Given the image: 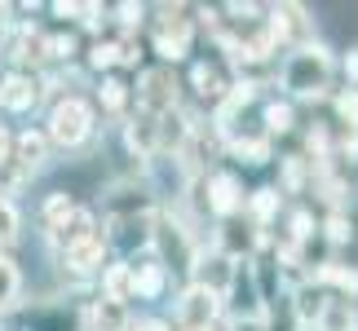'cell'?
Segmentation results:
<instances>
[{
    "instance_id": "11",
    "label": "cell",
    "mask_w": 358,
    "mask_h": 331,
    "mask_svg": "<svg viewBox=\"0 0 358 331\" xmlns=\"http://www.w3.org/2000/svg\"><path fill=\"white\" fill-rule=\"evenodd\" d=\"M106 252H111V247H106L102 230H93V234H85V239H76V243L62 247V265L71 274H102Z\"/></svg>"
},
{
    "instance_id": "2",
    "label": "cell",
    "mask_w": 358,
    "mask_h": 331,
    "mask_svg": "<svg viewBox=\"0 0 358 331\" xmlns=\"http://www.w3.org/2000/svg\"><path fill=\"white\" fill-rule=\"evenodd\" d=\"M93 128H98V110H93L89 98H76V93H66V98L53 102L49 119H45V142L58 146V150H80L93 137Z\"/></svg>"
},
{
    "instance_id": "16",
    "label": "cell",
    "mask_w": 358,
    "mask_h": 331,
    "mask_svg": "<svg viewBox=\"0 0 358 331\" xmlns=\"http://www.w3.org/2000/svg\"><path fill=\"white\" fill-rule=\"evenodd\" d=\"M85 327L89 331H129V305H120V300H89V309H85Z\"/></svg>"
},
{
    "instance_id": "13",
    "label": "cell",
    "mask_w": 358,
    "mask_h": 331,
    "mask_svg": "<svg viewBox=\"0 0 358 331\" xmlns=\"http://www.w3.org/2000/svg\"><path fill=\"white\" fill-rule=\"evenodd\" d=\"M310 283H319L323 292L336 296V300H354L358 296V270L341 265V260H323V265L310 274Z\"/></svg>"
},
{
    "instance_id": "22",
    "label": "cell",
    "mask_w": 358,
    "mask_h": 331,
    "mask_svg": "<svg viewBox=\"0 0 358 331\" xmlns=\"http://www.w3.org/2000/svg\"><path fill=\"white\" fill-rule=\"evenodd\" d=\"M18 296H22V274L5 252H0V314L18 305Z\"/></svg>"
},
{
    "instance_id": "15",
    "label": "cell",
    "mask_w": 358,
    "mask_h": 331,
    "mask_svg": "<svg viewBox=\"0 0 358 331\" xmlns=\"http://www.w3.org/2000/svg\"><path fill=\"white\" fill-rule=\"evenodd\" d=\"M283 208V199H279V190H252V195L243 199V212H248V226L257 230V239H266V230L274 226V216H279Z\"/></svg>"
},
{
    "instance_id": "28",
    "label": "cell",
    "mask_w": 358,
    "mask_h": 331,
    "mask_svg": "<svg viewBox=\"0 0 358 331\" xmlns=\"http://www.w3.org/2000/svg\"><path fill=\"white\" fill-rule=\"evenodd\" d=\"M336 115L350 124V128H358V89H345L336 98Z\"/></svg>"
},
{
    "instance_id": "30",
    "label": "cell",
    "mask_w": 358,
    "mask_h": 331,
    "mask_svg": "<svg viewBox=\"0 0 358 331\" xmlns=\"http://www.w3.org/2000/svg\"><path fill=\"white\" fill-rule=\"evenodd\" d=\"M341 71H345L350 89H358V49H350V53H345V62H341Z\"/></svg>"
},
{
    "instance_id": "18",
    "label": "cell",
    "mask_w": 358,
    "mask_h": 331,
    "mask_svg": "<svg viewBox=\"0 0 358 331\" xmlns=\"http://www.w3.org/2000/svg\"><path fill=\"white\" fill-rule=\"evenodd\" d=\"M129 102H133V84H124L120 75H102V84H98V106H102V115L120 119L124 110H129Z\"/></svg>"
},
{
    "instance_id": "8",
    "label": "cell",
    "mask_w": 358,
    "mask_h": 331,
    "mask_svg": "<svg viewBox=\"0 0 358 331\" xmlns=\"http://www.w3.org/2000/svg\"><path fill=\"white\" fill-rule=\"evenodd\" d=\"M40 102H45V89H40L36 71H5L0 75V110H9V115H31Z\"/></svg>"
},
{
    "instance_id": "29",
    "label": "cell",
    "mask_w": 358,
    "mask_h": 331,
    "mask_svg": "<svg viewBox=\"0 0 358 331\" xmlns=\"http://www.w3.org/2000/svg\"><path fill=\"white\" fill-rule=\"evenodd\" d=\"M230 331H270V318H230Z\"/></svg>"
},
{
    "instance_id": "27",
    "label": "cell",
    "mask_w": 358,
    "mask_h": 331,
    "mask_svg": "<svg viewBox=\"0 0 358 331\" xmlns=\"http://www.w3.org/2000/svg\"><path fill=\"white\" fill-rule=\"evenodd\" d=\"M323 230H327V243H332V247L350 243V234H354V226H350V216H345V212H332V216L323 221Z\"/></svg>"
},
{
    "instance_id": "19",
    "label": "cell",
    "mask_w": 358,
    "mask_h": 331,
    "mask_svg": "<svg viewBox=\"0 0 358 331\" xmlns=\"http://www.w3.org/2000/svg\"><path fill=\"white\" fill-rule=\"evenodd\" d=\"M76 208H80V203L66 195V190H58V195H49V199H45V208H40V226L49 230V239H58L62 226L76 216Z\"/></svg>"
},
{
    "instance_id": "31",
    "label": "cell",
    "mask_w": 358,
    "mask_h": 331,
    "mask_svg": "<svg viewBox=\"0 0 358 331\" xmlns=\"http://www.w3.org/2000/svg\"><path fill=\"white\" fill-rule=\"evenodd\" d=\"M115 13H120V22H124V27H137V22H142V13H146V9H142V5H120Z\"/></svg>"
},
{
    "instance_id": "14",
    "label": "cell",
    "mask_w": 358,
    "mask_h": 331,
    "mask_svg": "<svg viewBox=\"0 0 358 331\" xmlns=\"http://www.w3.org/2000/svg\"><path fill=\"white\" fill-rule=\"evenodd\" d=\"M124 142H129V150L137 159H155L159 155V124H155V115H137L124 124Z\"/></svg>"
},
{
    "instance_id": "20",
    "label": "cell",
    "mask_w": 358,
    "mask_h": 331,
    "mask_svg": "<svg viewBox=\"0 0 358 331\" xmlns=\"http://www.w3.org/2000/svg\"><path fill=\"white\" fill-rule=\"evenodd\" d=\"M292 119H296V110H292V102H266L261 106V133L270 137H283V133H292Z\"/></svg>"
},
{
    "instance_id": "33",
    "label": "cell",
    "mask_w": 358,
    "mask_h": 331,
    "mask_svg": "<svg viewBox=\"0 0 358 331\" xmlns=\"http://www.w3.org/2000/svg\"><path fill=\"white\" fill-rule=\"evenodd\" d=\"M208 331H213V327H208Z\"/></svg>"
},
{
    "instance_id": "12",
    "label": "cell",
    "mask_w": 358,
    "mask_h": 331,
    "mask_svg": "<svg viewBox=\"0 0 358 331\" xmlns=\"http://www.w3.org/2000/svg\"><path fill=\"white\" fill-rule=\"evenodd\" d=\"M129 265V279H133V300H159L164 283H169V265H164L159 256H133L124 260Z\"/></svg>"
},
{
    "instance_id": "1",
    "label": "cell",
    "mask_w": 358,
    "mask_h": 331,
    "mask_svg": "<svg viewBox=\"0 0 358 331\" xmlns=\"http://www.w3.org/2000/svg\"><path fill=\"white\" fill-rule=\"evenodd\" d=\"M332 75H336L332 49L319 45V40H306V45L287 49L283 71H279V89L292 102H323L327 89H332Z\"/></svg>"
},
{
    "instance_id": "9",
    "label": "cell",
    "mask_w": 358,
    "mask_h": 331,
    "mask_svg": "<svg viewBox=\"0 0 358 331\" xmlns=\"http://www.w3.org/2000/svg\"><path fill=\"white\" fill-rule=\"evenodd\" d=\"M217 314H222V300L208 296L203 287H186V292L177 296L173 318H177V331H208L217 323Z\"/></svg>"
},
{
    "instance_id": "3",
    "label": "cell",
    "mask_w": 358,
    "mask_h": 331,
    "mask_svg": "<svg viewBox=\"0 0 358 331\" xmlns=\"http://www.w3.org/2000/svg\"><path fill=\"white\" fill-rule=\"evenodd\" d=\"M159 18L150 22V49L164 58V66L182 62L190 45H195V18H190L186 5H159Z\"/></svg>"
},
{
    "instance_id": "21",
    "label": "cell",
    "mask_w": 358,
    "mask_h": 331,
    "mask_svg": "<svg viewBox=\"0 0 358 331\" xmlns=\"http://www.w3.org/2000/svg\"><path fill=\"white\" fill-rule=\"evenodd\" d=\"M102 296L106 300H120V305H129L133 300V279H129V265H111V270H102Z\"/></svg>"
},
{
    "instance_id": "17",
    "label": "cell",
    "mask_w": 358,
    "mask_h": 331,
    "mask_svg": "<svg viewBox=\"0 0 358 331\" xmlns=\"http://www.w3.org/2000/svg\"><path fill=\"white\" fill-rule=\"evenodd\" d=\"M292 296H296V318H301V327H306V331L319 327V318H323V309H327V300H332V296H327L319 283H310V279L296 283Z\"/></svg>"
},
{
    "instance_id": "26",
    "label": "cell",
    "mask_w": 358,
    "mask_h": 331,
    "mask_svg": "<svg viewBox=\"0 0 358 331\" xmlns=\"http://www.w3.org/2000/svg\"><path fill=\"white\" fill-rule=\"evenodd\" d=\"M301 186H306V159H301V155H287L283 159V190H279V195H296Z\"/></svg>"
},
{
    "instance_id": "24",
    "label": "cell",
    "mask_w": 358,
    "mask_h": 331,
    "mask_svg": "<svg viewBox=\"0 0 358 331\" xmlns=\"http://www.w3.org/2000/svg\"><path fill=\"white\" fill-rule=\"evenodd\" d=\"M18 234H22V216H18V208H13V199L0 195V247H13Z\"/></svg>"
},
{
    "instance_id": "6",
    "label": "cell",
    "mask_w": 358,
    "mask_h": 331,
    "mask_svg": "<svg viewBox=\"0 0 358 331\" xmlns=\"http://www.w3.org/2000/svg\"><path fill=\"white\" fill-rule=\"evenodd\" d=\"M230 279H235V260L226 252H217V247H195V256H190V287H203L208 296L222 300Z\"/></svg>"
},
{
    "instance_id": "5",
    "label": "cell",
    "mask_w": 358,
    "mask_h": 331,
    "mask_svg": "<svg viewBox=\"0 0 358 331\" xmlns=\"http://www.w3.org/2000/svg\"><path fill=\"white\" fill-rule=\"evenodd\" d=\"M222 305L230 309V318H270L266 300H261V283H257L252 256H248V260H235V279H230Z\"/></svg>"
},
{
    "instance_id": "32",
    "label": "cell",
    "mask_w": 358,
    "mask_h": 331,
    "mask_svg": "<svg viewBox=\"0 0 358 331\" xmlns=\"http://www.w3.org/2000/svg\"><path fill=\"white\" fill-rule=\"evenodd\" d=\"M129 331H169L164 323H137V327H129Z\"/></svg>"
},
{
    "instance_id": "4",
    "label": "cell",
    "mask_w": 358,
    "mask_h": 331,
    "mask_svg": "<svg viewBox=\"0 0 358 331\" xmlns=\"http://www.w3.org/2000/svg\"><path fill=\"white\" fill-rule=\"evenodd\" d=\"M133 98H137V110H142V115H169V110H177L182 84H177L173 66H146V71H137Z\"/></svg>"
},
{
    "instance_id": "23",
    "label": "cell",
    "mask_w": 358,
    "mask_h": 331,
    "mask_svg": "<svg viewBox=\"0 0 358 331\" xmlns=\"http://www.w3.org/2000/svg\"><path fill=\"white\" fill-rule=\"evenodd\" d=\"M190 84H195V93H199L203 102H213V106L226 98V89H222V75H217L208 62H195V71H190Z\"/></svg>"
},
{
    "instance_id": "7",
    "label": "cell",
    "mask_w": 358,
    "mask_h": 331,
    "mask_svg": "<svg viewBox=\"0 0 358 331\" xmlns=\"http://www.w3.org/2000/svg\"><path fill=\"white\" fill-rule=\"evenodd\" d=\"M199 190H203V212H213L217 221H235L239 212H243V186H239V177L235 172H213V177H203L199 182Z\"/></svg>"
},
{
    "instance_id": "10",
    "label": "cell",
    "mask_w": 358,
    "mask_h": 331,
    "mask_svg": "<svg viewBox=\"0 0 358 331\" xmlns=\"http://www.w3.org/2000/svg\"><path fill=\"white\" fill-rule=\"evenodd\" d=\"M45 163H49V142H45V133H40V128H22L18 137H13V159H9L13 182H31V177L45 168Z\"/></svg>"
},
{
    "instance_id": "25",
    "label": "cell",
    "mask_w": 358,
    "mask_h": 331,
    "mask_svg": "<svg viewBox=\"0 0 358 331\" xmlns=\"http://www.w3.org/2000/svg\"><path fill=\"white\" fill-rule=\"evenodd\" d=\"M89 66L93 71H111V66H120V45L115 40H98V45L89 49Z\"/></svg>"
}]
</instances>
